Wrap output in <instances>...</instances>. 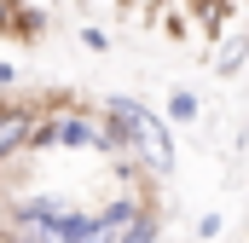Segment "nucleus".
I'll return each mask as SVG.
<instances>
[{
	"label": "nucleus",
	"instance_id": "nucleus-1",
	"mask_svg": "<svg viewBox=\"0 0 249 243\" xmlns=\"http://www.w3.org/2000/svg\"><path fill=\"white\" fill-rule=\"evenodd\" d=\"M99 110H105V122L122 133V151L151 174V180H168V174H174L180 156H174V127H168L162 110H151V104L133 99V93H110Z\"/></svg>",
	"mask_w": 249,
	"mask_h": 243
},
{
	"label": "nucleus",
	"instance_id": "nucleus-2",
	"mask_svg": "<svg viewBox=\"0 0 249 243\" xmlns=\"http://www.w3.org/2000/svg\"><path fill=\"white\" fill-rule=\"evenodd\" d=\"M41 122V99H0V174L29 156V133Z\"/></svg>",
	"mask_w": 249,
	"mask_h": 243
},
{
	"label": "nucleus",
	"instance_id": "nucleus-3",
	"mask_svg": "<svg viewBox=\"0 0 249 243\" xmlns=\"http://www.w3.org/2000/svg\"><path fill=\"white\" fill-rule=\"evenodd\" d=\"M0 35L18 41V47H29V41L47 35V12L29 6V0H0Z\"/></svg>",
	"mask_w": 249,
	"mask_h": 243
},
{
	"label": "nucleus",
	"instance_id": "nucleus-4",
	"mask_svg": "<svg viewBox=\"0 0 249 243\" xmlns=\"http://www.w3.org/2000/svg\"><path fill=\"white\" fill-rule=\"evenodd\" d=\"M249 64V35L238 29V35H220V47H214V75H238Z\"/></svg>",
	"mask_w": 249,
	"mask_h": 243
},
{
	"label": "nucleus",
	"instance_id": "nucleus-5",
	"mask_svg": "<svg viewBox=\"0 0 249 243\" xmlns=\"http://www.w3.org/2000/svg\"><path fill=\"white\" fill-rule=\"evenodd\" d=\"M162 116H168V127L180 122V127H191V122L203 116V99L191 93V87H168V99H162Z\"/></svg>",
	"mask_w": 249,
	"mask_h": 243
},
{
	"label": "nucleus",
	"instance_id": "nucleus-6",
	"mask_svg": "<svg viewBox=\"0 0 249 243\" xmlns=\"http://www.w3.org/2000/svg\"><path fill=\"white\" fill-rule=\"evenodd\" d=\"M191 17H197L209 35H220V29H226V17H232V0H197V6H191Z\"/></svg>",
	"mask_w": 249,
	"mask_h": 243
},
{
	"label": "nucleus",
	"instance_id": "nucleus-7",
	"mask_svg": "<svg viewBox=\"0 0 249 243\" xmlns=\"http://www.w3.org/2000/svg\"><path fill=\"white\" fill-rule=\"evenodd\" d=\"M122 243H162V214L151 208V214H145V220H139V226H133Z\"/></svg>",
	"mask_w": 249,
	"mask_h": 243
},
{
	"label": "nucleus",
	"instance_id": "nucleus-8",
	"mask_svg": "<svg viewBox=\"0 0 249 243\" xmlns=\"http://www.w3.org/2000/svg\"><path fill=\"white\" fill-rule=\"evenodd\" d=\"M81 47H87V52H105V47H110V35H105L99 23H87V29H81Z\"/></svg>",
	"mask_w": 249,
	"mask_h": 243
},
{
	"label": "nucleus",
	"instance_id": "nucleus-9",
	"mask_svg": "<svg viewBox=\"0 0 249 243\" xmlns=\"http://www.w3.org/2000/svg\"><path fill=\"white\" fill-rule=\"evenodd\" d=\"M197 238H203V243L220 238V214H203V220H197Z\"/></svg>",
	"mask_w": 249,
	"mask_h": 243
},
{
	"label": "nucleus",
	"instance_id": "nucleus-10",
	"mask_svg": "<svg viewBox=\"0 0 249 243\" xmlns=\"http://www.w3.org/2000/svg\"><path fill=\"white\" fill-rule=\"evenodd\" d=\"M18 87V64H0V93H12Z\"/></svg>",
	"mask_w": 249,
	"mask_h": 243
},
{
	"label": "nucleus",
	"instance_id": "nucleus-11",
	"mask_svg": "<svg viewBox=\"0 0 249 243\" xmlns=\"http://www.w3.org/2000/svg\"><path fill=\"white\" fill-rule=\"evenodd\" d=\"M12 238H18V226H12V214L0 208V243H12Z\"/></svg>",
	"mask_w": 249,
	"mask_h": 243
},
{
	"label": "nucleus",
	"instance_id": "nucleus-12",
	"mask_svg": "<svg viewBox=\"0 0 249 243\" xmlns=\"http://www.w3.org/2000/svg\"><path fill=\"white\" fill-rule=\"evenodd\" d=\"M116 6H122V12H133V6H151V0H116Z\"/></svg>",
	"mask_w": 249,
	"mask_h": 243
},
{
	"label": "nucleus",
	"instance_id": "nucleus-13",
	"mask_svg": "<svg viewBox=\"0 0 249 243\" xmlns=\"http://www.w3.org/2000/svg\"><path fill=\"white\" fill-rule=\"evenodd\" d=\"M0 208H6V191H0Z\"/></svg>",
	"mask_w": 249,
	"mask_h": 243
}]
</instances>
